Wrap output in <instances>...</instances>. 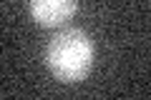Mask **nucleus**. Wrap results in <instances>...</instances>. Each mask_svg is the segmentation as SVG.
I'll return each mask as SVG.
<instances>
[{"label": "nucleus", "mask_w": 151, "mask_h": 100, "mask_svg": "<svg viewBox=\"0 0 151 100\" xmlns=\"http://www.w3.org/2000/svg\"><path fill=\"white\" fill-rule=\"evenodd\" d=\"M93 40L81 28H65L50 38L45 48V65L60 83H81L93 65Z\"/></svg>", "instance_id": "f257e3e1"}, {"label": "nucleus", "mask_w": 151, "mask_h": 100, "mask_svg": "<svg viewBox=\"0 0 151 100\" xmlns=\"http://www.w3.org/2000/svg\"><path fill=\"white\" fill-rule=\"evenodd\" d=\"M76 0H30V15L40 28H60L73 18Z\"/></svg>", "instance_id": "f03ea898"}]
</instances>
